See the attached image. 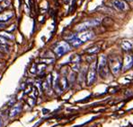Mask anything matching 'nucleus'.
I'll return each instance as SVG.
<instances>
[{
	"mask_svg": "<svg viewBox=\"0 0 133 127\" xmlns=\"http://www.w3.org/2000/svg\"><path fill=\"white\" fill-rule=\"evenodd\" d=\"M0 36L5 38V40H13L14 39V36L12 34L8 32H0Z\"/></svg>",
	"mask_w": 133,
	"mask_h": 127,
	"instance_id": "ddd939ff",
	"label": "nucleus"
},
{
	"mask_svg": "<svg viewBox=\"0 0 133 127\" xmlns=\"http://www.w3.org/2000/svg\"><path fill=\"white\" fill-rule=\"evenodd\" d=\"M99 23H100V21L96 20V19L85 21V23H80V24H78L77 26L76 27V31H77V32H85V31H87L89 28L96 26Z\"/></svg>",
	"mask_w": 133,
	"mask_h": 127,
	"instance_id": "7ed1b4c3",
	"label": "nucleus"
},
{
	"mask_svg": "<svg viewBox=\"0 0 133 127\" xmlns=\"http://www.w3.org/2000/svg\"><path fill=\"white\" fill-rule=\"evenodd\" d=\"M7 43V40H5V38H3V37L0 36V44L1 45H5Z\"/></svg>",
	"mask_w": 133,
	"mask_h": 127,
	"instance_id": "f3484780",
	"label": "nucleus"
},
{
	"mask_svg": "<svg viewBox=\"0 0 133 127\" xmlns=\"http://www.w3.org/2000/svg\"><path fill=\"white\" fill-rule=\"evenodd\" d=\"M13 16H14L13 12H6L5 13H0V23L10 20Z\"/></svg>",
	"mask_w": 133,
	"mask_h": 127,
	"instance_id": "9d476101",
	"label": "nucleus"
},
{
	"mask_svg": "<svg viewBox=\"0 0 133 127\" xmlns=\"http://www.w3.org/2000/svg\"><path fill=\"white\" fill-rule=\"evenodd\" d=\"M95 79H96V63L93 62L90 65L88 73H87V84H93Z\"/></svg>",
	"mask_w": 133,
	"mask_h": 127,
	"instance_id": "39448f33",
	"label": "nucleus"
},
{
	"mask_svg": "<svg viewBox=\"0 0 133 127\" xmlns=\"http://www.w3.org/2000/svg\"><path fill=\"white\" fill-rule=\"evenodd\" d=\"M69 42H70V44H71L72 46L76 47V48H77V47H78V46H81V45L83 44V42H82L81 40H80L79 39L77 38V35H76V36L74 37V38L72 39V40H70Z\"/></svg>",
	"mask_w": 133,
	"mask_h": 127,
	"instance_id": "9b49d317",
	"label": "nucleus"
},
{
	"mask_svg": "<svg viewBox=\"0 0 133 127\" xmlns=\"http://www.w3.org/2000/svg\"><path fill=\"white\" fill-rule=\"evenodd\" d=\"M122 48L125 51H129V50H130L132 48V43L129 41V40H124L122 43Z\"/></svg>",
	"mask_w": 133,
	"mask_h": 127,
	"instance_id": "f8f14e48",
	"label": "nucleus"
},
{
	"mask_svg": "<svg viewBox=\"0 0 133 127\" xmlns=\"http://www.w3.org/2000/svg\"><path fill=\"white\" fill-rule=\"evenodd\" d=\"M113 5L119 11H125L128 7L126 1H124V0H114Z\"/></svg>",
	"mask_w": 133,
	"mask_h": 127,
	"instance_id": "6e6552de",
	"label": "nucleus"
},
{
	"mask_svg": "<svg viewBox=\"0 0 133 127\" xmlns=\"http://www.w3.org/2000/svg\"><path fill=\"white\" fill-rule=\"evenodd\" d=\"M2 126V119H1V117H0V127Z\"/></svg>",
	"mask_w": 133,
	"mask_h": 127,
	"instance_id": "412c9836",
	"label": "nucleus"
},
{
	"mask_svg": "<svg viewBox=\"0 0 133 127\" xmlns=\"http://www.w3.org/2000/svg\"><path fill=\"white\" fill-rule=\"evenodd\" d=\"M71 48H70V45L66 41H60L54 46V52L58 56H61L64 54L68 53V51H70Z\"/></svg>",
	"mask_w": 133,
	"mask_h": 127,
	"instance_id": "f257e3e1",
	"label": "nucleus"
},
{
	"mask_svg": "<svg viewBox=\"0 0 133 127\" xmlns=\"http://www.w3.org/2000/svg\"><path fill=\"white\" fill-rule=\"evenodd\" d=\"M122 66V63L121 61L120 57L118 56H114V57H111L110 59V68L111 71L113 74L119 73V72L121 71Z\"/></svg>",
	"mask_w": 133,
	"mask_h": 127,
	"instance_id": "20e7f679",
	"label": "nucleus"
},
{
	"mask_svg": "<svg viewBox=\"0 0 133 127\" xmlns=\"http://www.w3.org/2000/svg\"><path fill=\"white\" fill-rule=\"evenodd\" d=\"M5 26V23H0V29H3Z\"/></svg>",
	"mask_w": 133,
	"mask_h": 127,
	"instance_id": "aec40b11",
	"label": "nucleus"
},
{
	"mask_svg": "<svg viewBox=\"0 0 133 127\" xmlns=\"http://www.w3.org/2000/svg\"><path fill=\"white\" fill-rule=\"evenodd\" d=\"M2 9H3V8H2V7L0 6V13H1V12H2Z\"/></svg>",
	"mask_w": 133,
	"mask_h": 127,
	"instance_id": "4be33fe9",
	"label": "nucleus"
},
{
	"mask_svg": "<svg viewBox=\"0 0 133 127\" xmlns=\"http://www.w3.org/2000/svg\"><path fill=\"white\" fill-rule=\"evenodd\" d=\"M99 50H100L99 47L95 46V47H93V48H89V49H87V53H88V54L93 55V54H96L97 52L99 51Z\"/></svg>",
	"mask_w": 133,
	"mask_h": 127,
	"instance_id": "4468645a",
	"label": "nucleus"
},
{
	"mask_svg": "<svg viewBox=\"0 0 133 127\" xmlns=\"http://www.w3.org/2000/svg\"><path fill=\"white\" fill-rule=\"evenodd\" d=\"M59 85H60V87L62 88V89H66V79L65 77H62L61 79H60V81H59Z\"/></svg>",
	"mask_w": 133,
	"mask_h": 127,
	"instance_id": "2eb2a0df",
	"label": "nucleus"
},
{
	"mask_svg": "<svg viewBox=\"0 0 133 127\" xmlns=\"http://www.w3.org/2000/svg\"><path fill=\"white\" fill-rule=\"evenodd\" d=\"M97 71L99 72L102 77H104L108 74L107 71V58L104 55H101L98 59V64H97Z\"/></svg>",
	"mask_w": 133,
	"mask_h": 127,
	"instance_id": "f03ea898",
	"label": "nucleus"
},
{
	"mask_svg": "<svg viewBox=\"0 0 133 127\" xmlns=\"http://www.w3.org/2000/svg\"><path fill=\"white\" fill-rule=\"evenodd\" d=\"M93 37H94V32H91V31H85V32H83L82 33H80L79 35H77V38L83 43L87 42V40L93 39Z\"/></svg>",
	"mask_w": 133,
	"mask_h": 127,
	"instance_id": "423d86ee",
	"label": "nucleus"
},
{
	"mask_svg": "<svg viewBox=\"0 0 133 127\" xmlns=\"http://www.w3.org/2000/svg\"><path fill=\"white\" fill-rule=\"evenodd\" d=\"M124 1H130V0H124Z\"/></svg>",
	"mask_w": 133,
	"mask_h": 127,
	"instance_id": "5701e85b",
	"label": "nucleus"
},
{
	"mask_svg": "<svg viewBox=\"0 0 133 127\" xmlns=\"http://www.w3.org/2000/svg\"><path fill=\"white\" fill-rule=\"evenodd\" d=\"M42 63H46V64H50L53 62V59H42L41 60Z\"/></svg>",
	"mask_w": 133,
	"mask_h": 127,
	"instance_id": "a211bd4d",
	"label": "nucleus"
},
{
	"mask_svg": "<svg viewBox=\"0 0 133 127\" xmlns=\"http://www.w3.org/2000/svg\"><path fill=\"white\" fill-rule=\"evenodd\" d=\"M21 110H22V106H21V104H16L15 107H13L11 108L10 112H9V117L12 118V117L16 116L17 115L21 112Z\"/></svg>",
	"mask_w": 133,
	"mask_h": 127,
	"instance_id": "1a4fd4ad",
	"label": "nucleus"
},
{
	"mask_svg": "<svg viewBox=\"0 0 133 127\" xmlns=\"http://www.w3.org/2000/svg\"><path fill=\"white\" fill-rule=\"evenodd\" d=\"M71 62L73 64H78L80 62V56H78V55H74L73 56H72L71 58Z\"/></svg>",
	"mask_w": 133,
	"mask_h": 127,
	"instance_id": "dca6fc26",
	"label": "nucleus"
},
{
	"mask_svg": "<svg viewBox=\"0 0 133 127\" xmlns=\"http://www.w3.org/2000/svg\"><path fill=\"white\" fill-rule=\"evenodd\" d=\"M133 66V57L130 55L126 56L124 57V60H123V64H122V68L124 71H127V70H130Z\"/></svg>",
	"mask_w": 133,
	"mask_h": 127,
	"instance_id": "0eeeda50",
	"label": "nucleus"
},
{
	"mask_svg": "<svg viewBox=\"0 0 133 127\" xmlns=\"http://www.w3.org/2000/svg\"><path fill=\"white\" fill-rule=\"evenodd\" d=\"M35 66H36V64H32V67L31 68V70H30L31 73H36V70H34V69H35Z\"/></svg>",
	"mask_w": 133,
	"mask_h": 127,
	"instance_id": "6ab92c4d",
	"label": "nucleus"
}]
</instances>
